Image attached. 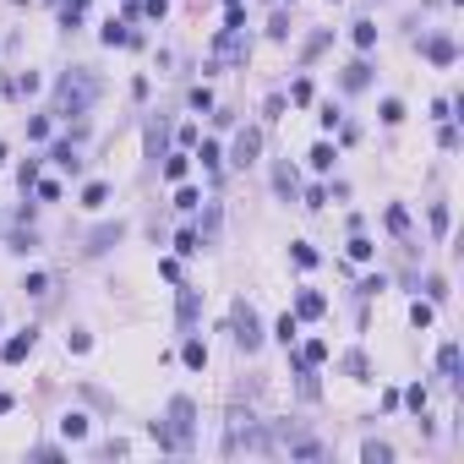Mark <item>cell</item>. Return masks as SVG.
Wrapping results in <instances>:
<instances>
[{
	"instance_id": "17",
	"label": "cell",
	"mask_w": 464,
	"mask_h": 464,
	"mask_svg": "<svg viewBox=\"0 0 464 464\" xmlns=\"http://www.w3.org/2000/svg\"><path fill=\"white\" fill-rule=\"evenodd\" d=\"M344 372H350L355 383H372V366H366V355H361V350H350V355H344Z\"/></svg>"
},
{
	"instance_id": "22",
	"label": "cell",
	"mask_w": 464,
	"mask_h": 464,
	"mask_svg": "<svg viewBox=\"0 0 464 464\" xmlns=\"http://www.w3.org/2000/svg\"><path fill=\"white\" fill-rule=\"evenodd\" d=\"M175 251H180V257H197V251H202V235H197V230H180V235H175Z\"/></svg>"
},
{
	"instance_id": "26",
	"label": "cell",
	"mask_w": 464,
	"mask_h": 464,
	"mask_svg": "<svg viewBox=\"0 0 464 464\" xmlns=\"http://www.w3.org/2000/svg\"><path fill=\"white\" fill-rule=\"evenodd\" d=\"M350 39H355L361 50H372V44H377V22H355V33H350Z\"/></svg>"
},
{
	"instance_id": "31",
	"label": "cell",
	"mask_w": 464,
	"mask_h": 464,
	"mask_svg": "<svg viewBox=\"0 0 464 464\" xmlns=\"http://www.w3.org/2000/svg\"><path fill=\"white\" fill-rule=\"evenodd\" d=\"M197 158H202V169H219V164H224L219 143H202V148H197Z\"/></svg>"
},
{
	"instance_id": "6",
	"label": "cell",
	"mask_w": 464,
	"mask_h": 464,
	"mask_svg": "<svg viewBox=\"0 0 464 464\" xmlns=\"http://www.w3.org/2000/svg\"><path fill=\"white\" fill-rule=\"evenodd\" d=\"M33 344H39V328H22L17 339H6V344H0V361H6V366H17V361H28V350H33Z\"/></svg>"
},
{
	"instance_id": "32",
	"label": "cell",
	"mask_w": 464,
	"mask_h": 464,
	"mask_svg": "<svg viewBox=\"0 0 464 464\" xmlns=\"http://www.w3.org/2000/svg\"><path fill=\"white\" fill-rule=\"evenodd\" d=\"M432 235H448V202H432Z\"/></svg>"
},
{
	"instance_id": "48",
	"label": "cell",
	"mask_w": 464,
	"mask_h": 464,
	"mask_svg": "<svg viewBox=\"0 0 464 464\" xmlns=\"http://www.w3.org/2000/svg\"><path fill=\"white\" fill-rule=\"evenodd\" d=\"M143 11H148V17H154V22H158V17L169 11V0H143Z\"/></svg>"
},
{
	"instance_id": "3",
	"label": "cell",
	"mask_w": 464,
	"mask_h": 464,
	"mask_svg": "<svg viewBox=\"0 0 464 464\" xmlns=\"http://www.w3.org/2000/svg\"><path fill=\"white\" fill-rule=\"evenodd\" d=\"M164 426H169V443H175V448H191V426H197V404H191L186 393H180V399H169V421H164Z\"/></svg>"
},
{
	"instance_id": "38",
	"label": "cell",
	"mask_w": 464,
	"mask_h": 464,
	"mask_svg": "<svg viewBox=\"0 0 464 464\" xmlns=\"http://www.w3.org/2000/svg\"><path fill=\"white\" fill-rule=\"evenodd\" d=\"M383 120H388V126H399V120H404V104H399V98H383Z\"/></svg>"
},
{
	"instance_id": "7",
	"label": "cell",
	"mask_w": 464,
	"mask_h": 464,
	"mask_svg": "<svg viewBox=\"0 0 464 464\" xmlns=\"http://www.w3.org/2000/svg\"><path fill=\"white\" fill-rule=\"evenodd\" d=\"M421 50H426V61H432V66H454V55H459V50H454V39H448V33H437V39H426V44H421Z\"/></svg>"
},
{
	"instance_id": "35",
	"label": "cell",
	"mask_w": 464,
	"mask_h": 464,
	"mask_svg": "<svg viewBox=\"0 0 464 464\" xmlns=\"http://www.w3.org/2000/svg\"><path fill=\"white\" fill-rule=\"evenodd\" d=\"M28 191H39V197H44V202H61V186H55V180H33V186H28Z\"/></svg>"
},
{
	"instance_id": "14",
	"label": "cell",
	"mask_w": 464,
	"mask_h": 464,
	"mask_svg": "<svg viewBox=\"0 0 464 464\" xmlns=\"http://www.w3.org/2000/svg\"><path fill=\"white\" fill-rule=\"evenodd\" d=\"M306 158H311V169H322V175H328V169H333V158H339V148H333V143H317Z\"/></svg>"
},
{
	"instance_id": "27",
	"label": "cell",
	"mask_w": 464,
	"mask_h": 464,
	"mask_svg": "<svg viewBox=\"0 0 464 464\" xmlns=\"http://www.w3.org/2000/svg\"><path fill=\"white\" fill-rule=\"evenodd\" d=\"M11 251H17V257H28V251H39V235H33V230H28V235L17 230V235H11Z\"/></svg>"
},
{
	"instance_id": "20",
	"label": "cell",
	"mask_w": 464,
	"mask_h": 464,
	"mask_svg": "<svg viewBox=\"0 0 464 464\" xmlns=\"http://www.w3.org/2000/svg\"><path fill=\"white\" fill-rule=\"evenodd\" d=\"M426 301H432V306L448 301V279H443V273H426Z\"/></svg>"
},
{
	"instance_id": "30",
	"label": "cell",
	"mask_w": 464,
	"mask_h": 464,
	"mask_svg": "<svg viewBox=\"0 0 464 464\" xmlns=\"http://www.w3.org/2000/svg\"><path fill=\"white\" fill-rule=\"evenodd\" d=\"M301 361H306V366H322V361H328V344H322V339H311L306 350H301Z\"/></svg>"
},
{
	"instance_id": "40",
	"label": "cell",
	"mask_w": 464,
	"mask_h": 464,
	"mask_svg": "<svg viewBox=\"0 0 464 464\" xmlns=\"http://www.w3.org/2000/svg\"><path fill=\"white\" fill-rule=\"evenodd\" d=\"M17 180H22V191H28V186H33V180H39V158H28V164H22V169H17Z\"/></svg>"
},
{
	"instance_id": "29",
	"label": "cell",
	"mask_w": 464,
	"mask_h": 464,
	"mask_svg": "<svg viewBox=\"0 0 464 464\" xmlns=\"http://www.w3.org/2000/svg\"><path fill=\"white\" fill-rule=\"evenodd\" d=\"M290 257H295L301 268H317V246H306V240H295V246H290Z\"/></svg>"
},
{
	"instance_id": "49",
	"label": "cell",
	"mask_w": 464,
	"mask_h": 464,
	"mask_svg": "<svg viewBox=\"0 0 464 464\" xmlns=\"http://www.w3.org/2000/svg\"><path fill=\"white\" fill-rule=\"evenodd\" d=\"M6 410H11V393H0V415H6Z\"/></svg>"
},
{
	"instance_id": "34",
	"label": "cell",
	"mask_w": 464,
	"mask_h": 464,
	"mask_svg": "<svg viewBox=\"0 0 464 464\" xmlns=\"http://www.w3.org/2000/svg\"><path fill=\"white\" fill-rule=\"evenodd\" d=\"M28 137L44 143V137H50V115H33V120H28Z\"/></svg>"
},
{
	"instance_id": "51",
	"label": "cell",
	"mask_w": 464,
	"mask_h": 464,
	"mask_svg": "<svg viewBox=\"0 0 464 464\" xmlns=\"http://www.w3.org/2000/svg\"><path fill=\"white\" fill-rule=\"evenodd\" d=\"M0 154H6V148H0Z\"/></svg>"
},
{
	"instance_id": "19",
	"label": "cell",
	"mask_w": 464,
	"mask_h": 464,
	"mask_svg": "<svg viewBox=\"0 0 464 464\" xmlns=\"http://www.w3.org/2000/svg\"><path fill=\"white\" fill-rule=\"evenodd\" d=\"M273 191H279V197H295V169H290V164L273 169Z\"/></svg>"
},
{
	"instance_id": "41",
	"label": "cell",
	"mask_w": 464,
	"mask_h": 464,
	"mask_svg": "<svg viewBox=\"0 0 464 464\" xmlns=\"http://www.w3.org/2000/svg\"><path fill=\"white\" fill-rule=\"evenodd\" d=\"M388 230L404 235V230H410V213H404V208H388Z\"/></svg>"
},
{
	"instance_id": "16",
	"label": "cell",
	"mask_w": 464,
	"mask_h": 464,
	"mask_svg": "<svg viewBox=\"0 0 464 464\" xmlns=\"http://www.w3.org/2000/svg\"><path fill=\"white\" fill-rule=\"evenodd\" d=\"M104 202H109V186L104 180H87L82 186V208H104Z\"/></svg>"
},
{
	"instance_id": "47",
	"label": "cell",
	"mask_w": 464,
	"mask_h": 464,
	"mask_svg": "<svg viewBox=\"0 0 464 464\" xmlns=\"http://www.w3.org/2000/svg\"><path fill=\"white\" fill-rule=\"evenodd\" d=\"M290 98H295V104H311V82L301 77V82H295V87H290Z\"/></svg>"
},
{
	"instance_id": "12",
	"label": "cell",
	"mask_w": 464,
	"mask_h": 464,
	"mask_svg": "<svg viewBox=\"0 0 464 464\" xmlns=\"http://www.w3.org/2000/svg\"><path fill=\"white\" fill-rule=\"evenodd\" d=\"M98 39H104V44H109V50H115V44H131V28H126V22H115V17H109V22H104V28H98Z\"/></svg>"
},
{
	"instance_id": "36",
	"label": "cell",
	"mask_w": 464,
	"mask_h": 464,
	"mask_svg": "<svg viewBox=\"0 0 464 464\" xmlns=\"http://www.w3.org/2000/svg\"><path fill=\"white\" fill-rule=\"evenodd\" d=\"M22 290H28V295H44V290H50V273H28Z\"/></svg>"
},
{
	"instance_id": "4",
	"label": "cell",
	"mask_w": 464,
	"mask_h": 464,
	"mask_svg": "<svg viewBox=\"0 0 464 464\" xmlns=\"http://www.w3.org/2000/svg\"><path fill=\"white\" fill-rule=\"evenodd\" d=\"M120 240H126V219H115V224H98V230L87 235V246H82V251H87V257H104V251H109V246H120Z\"/></svg>"
},
{
	"instance_id": "10",
	"label": "cell",
	"mask_w": 464,
	"mask_h": 464,
	"mask_svg": "<svg viewBox=\"0 0 464 464\" xmlns=\"http://www.w3.org/2000/svg\"><path fill=\"white\" fill-rule=\"evenodd\" d=\"M322 311H328V301H322V295H317V290H301V295H295V317H322Z\"/></svg>"
},
{
	"instance_id": "23",
	"label": "cell",
	"mask_w": 464,
	"mask_h": 464,
	"mask_svg": "<svg viewBox=\"0 0 464 464\" xmlns=\"http://www.w3.org/2000/svg\"><path fill=\"white\" fill-rule=\"evenodd\" d=\"M175 208H180V213L202 208V191H197V186H180V191H175Z\"/></svg>"
},
{
	"instance_id": "37",
	"label": "cell",
	"mask_w": 464,
	"mask_h": 464,
	"mask_svg": "<svg viewBox=\"0 0 464 464\" xmlns=\"http://www.w3.org/2000/svg\"><path fill=\"white\" fill-rule=\"evenodd\" d=\"M399 399H404V404H410V410H415V415H421V410H426V388H421V383L410 388V393H399Z\"/></svg>"
},
{
	"instance_id": "43",
	"label": "cell",
	"mask_w": 464,
	"mask_h": 464,
	"mask_svg": "<svg viewBox=\"0 0 464 464\" xmlns=\"http://www.w3.org/2000/svg\"><path fill=\"white\" fill-rule=\"evenodd\" d=\"M66 344H72V350H77V355H87V350H93V339H87V333H82V328H77V333H66Z\"/></svg>"
},
{
	"instance_id": "24",
	"label": "cell",
	"mask_w": 464,
	"mask_h": 464,
	"mask_svg": "<svg viewBox=\"0 0 464 464\" xmlns=\"http://www.w3.org/2000/svg\"><path fill=\"white\" fill-rule=\"evenodd\" d=\"M361 459H366V464H393V448H388V443H366Z\"/></svg>"
},
{
	"instance_id": "1",
	"label": "cell",
	"mask_w": 464,
	"mask_h": 464,
	"mask_svg": "<svg viewBox=\"0 0 464 464\" xmlns=\"http://www.w3.org/2000/svg\"><path fill=\"white\" fill-rule=\"evenodd\" d=\"M93 98H98V82L87 77V72H66L61 77V87H55V115H87L93 109Z\"/></svg>"
},
{
	"instance_id": "39",
	"label": "cell",
	"mask_w": 464,
	"mask_h": 464,
	"mask_svg": "<svg viewBox=\"0 0 464 464\" xmlns=\"http://www.w3.org/2000/svg\"><path fill=\"white\" fill-rule=\"evenodd\" d=\"M317 120H322L328 131H333V126H344V115H339V104H322V115H317Z\"/></svg>"
},
{
	"instance_id": "2",
	"label": "cell",
	"mask_w": 464,
	"mask_h": 464,
	"mask_svg": "<svg viewBox=\"0 0 464 464\" xmlns=\"http://www.w3.org/2000/svg\"><path fill=\"white\" fill-rule=\"evenodd\" d=\"M230 333H235V344H240L246 355L262 350V339H268V333H262V317L246 306V301H235V306H230Z\"/></svg>"
},
{
	"instance_id": "50",
	"label": "cell",
	"mask_w": 464,
	"mask_h": 464,
	"mask_svg": "<svg viewBox=\"0 0 464 464\" xmlns=\"http://www.w3.org/2000/svg\"><path fill=\"white\" fill-rule=\"evenodd\" d=\"M333 6H339V0H333Z\"/></svg>"
},
{
	"instance_id": "42",
	"label": "cell",
	"mask_w": 464,
	"mask_h": 464,
	"mask_svg": "<svg viewBox=\"0 0 464 464\" xmlns=\"http://www.w3.org/2000/svg\"><path fill=\"white\" fill-rule=\"evenodd\" d=\"M328 44H333V33H317V39H311V44H306V61H317V55H322Z\"/></svg>"
},
{
	"instance_id": "21",
	"label": "cell",
	"mask_w": 464,
	"mask_h": 464,
	"mask_svg": "<svg viewBox=\"0 0 464 464\" xmlns=\"http://www.w3.org/2000/svg\"><path fill=\"white\" fill-rule=\"evenodd\" d=\"M186 169H191V158H186V154H169V158H164V180H186Z\"/></svg>"
},
{
	"instance_id": "18",
	"label": "cell",
	"mask_w": 464,
	"mask_h": 464,
	"mask_svg": "<svg viewBox=\"0 0 464 464\" xmlns=\"http://www.w3.org/2000/svg\"><path fill=\"white\" fill-rule=\"evenodd\" d=\"M344 251H350V262H372V251H377V246H372L366 235L355 230V235H350V246H344Z\"/></svg>"
},
{
	"instance_id": "33",
	"label": "cell",
	"mask_w": 464,
	"mask_h": 464,
	"mask_svg": "<svg viewBox=\"0 0 464 464\" xmlns=\"http://www.w3.org/2000/svg\"><path fill=\"white\" fill-rule=\"evenodd\" d=\"M410 322H415V328H432V301H415V306H410Z\"/></svg>"
},
{
	"instance_id": "13",
	"label": "cell",
	"mask_w": 464,
	"mask_h": 464,
	"mask_svg": "<svg viewBox=\"0 0 464 464\" xmlns=\"http://www.w3.org/2000/svg\"><path fill=\"white\" fill-rule=\"evenodd\" d=\"M273 333H279V344H284V350H290V344H295V339H301V317H295V311H284V317H279V328H273Z\"/></svg>"
},
{
	"instance_id": "5",
	"label": "cell",
	"mask_w": 464,
	"mask_h": 464,
	"mask_svg": "<svg viewBox=\"0 0 464 464\" xmlns=\"http://www.w3.org/2000/svg\"><path fill=\"white\" fill-rule=\"evenodd\" d=\"M257 154H262V131H257V126H246V131L235 137L230 158H235V164H240V169H246V164H257Z\"/></svg>"
},
{
	"instance_id": "11",
	"label": "cell",
	"mask_w": 464,
	"mask_h": 464,
	"mask_svg": "<svg viewBox=\"0 0 464 464\" xmlns=\"http://www.w3.org/2000/svg\"><path fill=\"white\" fill-rule=\"evenodd\" d=\"M180 361H186L191 372H202V366H208V344H202V339H186V344H180Z\"/></svg>"
},
{
	"instance_id": "9",
	"label": "cell",
	"mask_w": 464,
	"mask_h": 464,
	"mask_svg": "<svg viewBox=\"0 0 464 464\" xmlns=\"http://www.w3.org/2000/svg\"><path fill=\"white\" fill-rule=\"evenodd\" d=\"M344 87H350V93H361V87H366V82H372V61H350V66H344Z\"/></svg>"
},
{
	"instance_id": "44",
	"label": "cell",
	"mask_w": 464,
	"mask_h": 464,
	"mask_svg": "<svg viewBox=\"0 0 464 464\" xmlns=\"http://www.w3.org/2000/svg\"><path fill=\"white\" fill-rule=\"evenodd\" d=\"M268 39H290V17H273L268 22Z\"/></svg>"
},
{
	"instance_id": "28",
	"label": "cell",
	"mask_w": 464,
	"mask_h": 464,
	"mask_svg": "<svg viewBox=\"0 0 464 464\" xmlns=\"http://www.w3.org/2000/svg\"><path fill=\"white\" fill-rule=\"evenodd\" d=\"M180 322H186V328L197 322V290H180Z\"/></svg>"
},
{
	"instance_id": "15",
	"label": "cell",
	"mask_w": 464,
	"mask_h": 464,
	"mask_svg": "<svg viewBox=\"0 0 464 464\" xmlns=\"http://www.w3.org/2000/svg\"><path fill=\"white\" fill-rule=\"evenodd\" d=\"M50 158H55L61 169H72V175L82 169V158H77V148H72V143H55V148H50Z\"/></svg>"
},
{
	"instance_id": "8",
	"label": "cell",
	"mask_w": 464,
	"mask_h": 464,
	"mask_svg": "<svg viewBox=\"0 0 464 464\" xmlns=\"http://www.w3.org/2000/svg\"><path fill=\"white\" fill-rule=\"evenodd\" d=\"M459 366H464V355H459V344H454V339H448V344H443V350H437V372H443V377H448V383H459Z\"/></svg>"
},
{
	"instance_id": "25",
	"label": "cell",
	"mask_w": 464,
	"mask_h": 464,
	"mask_svg": "<svg viewBox=\"0 0 464 464\" xmlns=\"http://www.w3.org/2000/svg\"><path fill=\"white\" fill-rule=\"evenodd\" d=\"M61 432H66L72 443H82V437H87V415H66V421H61Z\"/></svg>"
},
{
	"instance_id": "46",
	"label": "cell",
	"mask_w": 464,
	"mask_h": 464,
	"mask_svg": "<svg viewBox=\"0 0 464 464\" xmlns=\"http://www.w3.org/2000/svg\"><path fill=\"white\" fill-rule=\"evenodd\" d=\"M383 290H388V279H383V273H372V279L361 284V295H383Z\"/></svg>"
},
{
	"instance_id": "45",
	"label": "cell",
	"mask_w": 464,
	"mask_h": 464,
	"mask_svg": "<svg viewBox=\"0 0 464 464\" xmlns=\"http://www.w3.org/2000/svg\"><path fill=\"white\" fill-rule=\"evenodd\" d=\"M191 109H213V93L208 87H191Z\"/></svg>"
}]
</instances>
